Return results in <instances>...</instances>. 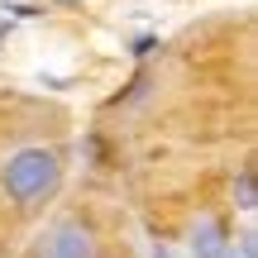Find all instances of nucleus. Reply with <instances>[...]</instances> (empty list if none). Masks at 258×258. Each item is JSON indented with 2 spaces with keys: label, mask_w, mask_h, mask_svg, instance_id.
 <instances>
[{
  "label": "nucleus",
  "mask_w": 258,
  "mask_h": 258,
  "mask_svg": "<svg viewBox=\"0 0 258 258\" xmlns=\"http://www.w3.org/2000/svg\"><path fill=\"white\" fill-rule=\"evenodd\" d=\"M225 244H230V234H225L220 220H196V230H191V249H196V258H220Z\"/></svg>",
  "instance_id": "obj_3"
},
{
  "label": "nucleus",
  "mask_w": 258,
  "mask_h": 258,
  "mask_svg": "<svg viewBox=\"0 0 258 258\" xmlns=\"http://www.w3.org/2000/svg\"><path fill=\"white\" fill-rule=\"evenodd\" d=\"M57 182H62V163H57L53 148H19L0 167V186L15 206H34L43 196H53Z\"/></svg>",
  "instance_id": "obj_1"
},
{
  "label": "nucleus",
  "mask_w": 258,
  "mask_h": 258,
  "mask_svg": "<svg viewBox=\"0 0 258 258\" xmlns=\"http://www.w3.org/2000/svg\"><path fill=\"white\" fill-rule=\"evenodd\" d=\"M234 191H239V211H253V206H258V182H253V172H239V186H234Z\"/></svg>",
  "instance_id": "obj_4"
},
{
  "label": "nucleus",
  "mask_w": 258,
  "mask_h": 258,
  "mask_svg": "<svg viewBox=\"0 0 258 258\" xmlns=\"http://www.w3.org/2000/svg\"><path fill=\"white\" fill-rule=\"evenodd\" d=\"M48 258H96V234L82 220H62L48 234Z\"/></svg>",
  "instance_id": "obj_2"
}]
</instances>
